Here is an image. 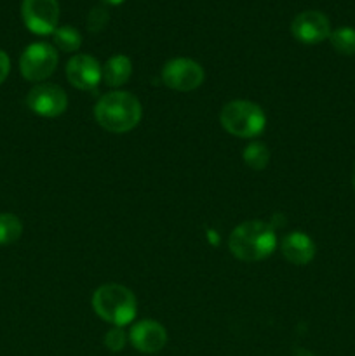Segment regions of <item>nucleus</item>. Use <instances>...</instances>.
<instances>
[{
  "instance_id": "a211bd4d",
  "label": "nucleus",
  "mask_w": 355,
  "mask_h": 356,
  "mask_svg": "<svg viewBox=\"0 0 355 356\" xmlns=\"http://www.w3.org/2000/svg\"><path fill=\"white\" fill-rule=\"evenodd\" d=\"M108 21H110V14L104 7H93L87 14V30L90 33H100L104 30Z\"/></svg>"
},
{
  "instance_id": "f03ea898",
  "label": "nucleus",
  "mask_w": 355,
  "mask_h": 356,
  "mask_svg": "<svg viewBox=\"0 0 355 356\" xmlns=\"http://www.w3.org/2000/svg\"><path fill=\"white\" fill-rule=\"evenodd\" d=\"M277 245V235L270 225L263 221H246L237 226L228 238V249L244 263H256L271 256Z\"/></svg>"
},
{
  "instance_id": "4468645a",
  "label": "nucleus",
  "mask_w": 355,
  "mask_h": 356,
  "mask_svg": "<svg viewBox=\"0 0 355 356\" xmlns=\"http://www.w3.org/2000/svg\"><path fill=\"white\" fill-rule=\"evenodd\" d=\"M242 159L246 165L251 167V169L263 170L268 165V162H270V149H268L265 143L253 141L244 148Z\"/></svg>"
},
{
  "instance_id": "f257e3e1",
  "label": "nucleus",
  "mask_w": 355,
  "mask_h": 356,
  "mask_svg": "<svg viewBox=\"0 0 355 356\" xmlns=\"http://www.w3.org/2000/svg\"><path fill=\"white\" fill-rule=\"evenodd\" d=\"M141 103L125 90H113L97 99L94 106L96 122L108 132L124 134L132 131L141 120Z\"/></svg>"
},
{
  "instance_id": "2eb2a0df",
  "label": "nucleus",
  "mask_w": 355,
  "mask_h": 356,
  "mask_svg": "<svg viewBox=\"0 0 355 356\" xmlns=\"http://www.w3.org/2000/svg\"><path fill=\"white\" fill-rule=\"evenodd\" d=\"M331 45L334 51L340 52L343 56H354L355 54V28L341 26L331 31L329 35Z\"/></svg>"
},
{
  "instance_id": "7ed1b4c3",
  "label": "nucleus",
  "mask_w": 355,
  "mask_h": 356,
  "mask_svg": "<svg viewBox=\"0 0 355 356\" xmlns=\"http://www.w3.org/2000/svg\"><path fill=\"white\" fill-rule=\"evenodd\" d=\"M93 309L104 322L124 327L136 318L138 302L127 287L118 284L101 285L93 296Z\"/></svg>"
},
{
  "instance_id": "f3484780",
  "label": "nucleus",
  "mask_w": 355,
  "mask_h": 356,
  "mask_svg": "<svg viewBox=\"0 0 355 356\" xmlns=\"http://www.w3.org/2000/svg\"><path fill=\"white\" fill-rule=\"evenodd\" d=\"M23 233V225L14 214H0V245H10L17 242Z\"/></svg>"
},
{
  "instance_id": "412c9836",
  "label": "nucleus",
  "mask_w": 355,
  "mask_h": 356,
  "mask_svg": "<svg viewBox=\"0 0 355 356\" xmlns=\"http://www.w3.org/2000/svg\"><path fill=\"white\" fill-rule=\"evenodd\" d=\"M292 356H313V353H310L308 350H301V348H299V350L294 351V355Z\"/></svg>"
},
{
  "instance_id": "1a4fd4ad",
  "label": "nucleus",
  "mask_w": 355,
  "mask_h": 356,
  "mask_svg": "<svg viewBox=\"0 0 355 356\" xmlns=\"http://www.w3.org/2000/svg\"><path fill=\"white\" fill-rule=\"evenodd\" d=\"M66 79L75 89L93 92L103 80V68L89 54H77L66 65Z\"/></svg>"
},
{
  "instance_id": "423d86ee",
  "label": "nucleus",
  "mask_w": 355,
  "mask_h": 356,
  "mask_svg": "<svg viewBox=\"0 0 355 356\" xmlns=\"http://www.w3.org/2000/svg\"><path fill=\"white\" fill-rule=\"evenodd\" d=\"M204 68L197 61L188 58L171 59L162 68V82L173 90L190 92L198 89L204 82Z\"/></svg>"
},
{
  "instance_id": "20e7f679",
  "label": "nucleus",
  "mask_w": 355,
  "mask_h": 356,
  "mask_svg": "<svg viewBox=\"0 0 355 356\" xmlns=\"http://www.w3.org/2000/svg\"><path fill=\"white\" fill-rule=\"evenodd\" d=\"M219 122L228 134L235 138L251 139L260 136L267 125V115L260 104L253 101L237 99L225 104L219 113Z\"/></svg>"
},
{
  "instance_id": "9d476101",
  "label": "nucleus",
  "mask_w": 355,
  "mask_h": 356,
  "mask_svg": "<svg viewBox=\"0 0 355 356\" xmlns=\"http://www.w3.org/2000/svg\"><path fill=\"white\" fill-rule=\"evenodd\" d=\"M291 31L301 44H320L331 35V23L326 14L319 10H305L292 19Z\"/></svg>"
},
{
  "instance_id": "4be33fe9",
  "label": "nucleus",
  "mask_w": 355,
  "mask_h": 356,
  "mask_svg": "<svg viewBox=\"0 0 355 356\" xmlns=\"http://www.w3.org/2000/svg\"><path fill=\"white\" fill-rule=\"evenodd\" d=\"M103 3H106V6H120L124 0H101Z\"/></svg>"
},
{
  "instance_id": "dca6fc26",
  "label": "nucleus",
  "mask_w": 355,
  "mask_h": 356,
  "mask_svg": "<svg viewBox=\"0 0 355 356\" xmlns=\"http://www.w3.org/2000/svg\"><path fill=\"white\" fill-rule=\"evenodd\" d=\"M52 35H54L56 47L63 52H75L82 45V35L73 26L56 28V31Z\"/></svg>"
},
{
  "instance_id": "5701e85b",
  "label": "nucleus",
  "mask_w": 355,
  "mask_h": 356,
  "mask_svg": "<svg viewBox=\"0 0 355 356\" xmlns=\"http://www.w3.org/2000/svg\"><path fill=\"white\" fill-rule=\"evenodd\" d=\"M352 184H354V190H355V167H354V172H352Z\"/></svg>"
},
{
  "instance_id": "6e6552de",
  "label": "nucleus",
  "mask_w": 355,
  "mask_h": 356,
  "mask_svg": "<svg viewBox=\"0 0 355 356\" xmlns=\"http://www.w3.org/2000/svg\"><path fill=\"white\" fill-rule=\"evenodd\" d=\"M26 104L35 115L45 118L59 117L68 108V97L59 86L54 83H37L28 92Z\"/></svg>"
},
{
  "instance_id": "39448f33",
  "label": "nucleus",
  "mask_w": 355,
  "mask_h": 356,
  "mask_svg": "<svg viewBox=\"0 0 355 356\" xmlns=\"http://www.w3.org/2000/svg\"><path fill=\"white\" fill-rule=\"evenodd\" d=\"M58 51L47 42L28 45L19 58L21 75L30 82H42L56 72Z\"/></svg>"
},
{
  "instance_id": "9b49d317",
  "label": "nucleus",
  "mask_w": 355,
  "mask_h": 356,
  "mask_svg": "<svg viewBox=\"0 0 355 356\" xmlns=\"http://www.w3.org/2000/svg\"><path fill=\"white\" fill-rule=\"evenodd\" d=\"M129 341L141 353H159L167 344V330L155 320H141L132 325Z\"/></svg>"
},
{
  "instance_id": "6ab92c4d",
  "label": "nucleus",
  "mask_w": 355,
  "mask_h": 356,
  "mask_svg": "<svg viewBox=\"0 0 355 356\" xmlns=\"http://www.w3.org/2000/svg\"><path fill=\"white\" fill-rule=\"evenodd\" d=\"M129 337L127 334L124 332V329L122 327H113L111 330H108L106 334H104V346L108 348L110 351H113V353H118V351H122L125 348V344H127Z\"/></svg>"
},
{
  "instance_id": "ddd939ff",
  "label": "nucleus",
  "mask_w": 355,
  "mask_h": 356,
  "mask_svg": "<svg viewBox=\"0 0 355 356\" xmlns=\"http://www.w3.org/2000/svg\"><path fill=\"white\" fill-rule=\"evenodd\" d=\"M132 75V63L127 56H111L103 66V80L110 87H120L127 83Z\"/></svg>"
},
{
  "instance_id": "0eeeda50",
  "label": "nucleus",
  "mask_w": 355,
  "mask_h": 356,
  "mask_svg": "<svg viewBox=\"0 0 355 356\" xmlns=\"http://www.w3.org/2000/svg\"><path fill=\"white\" fill-rule=\"evenodd\" d=\"M21 16L28 30L35 35H51L58 28V0H23Z\"/></svg>"
},
{
  "instance_id": "f8f14e48",
  "label": "nucleus",
  "mask_w": 355,
  "mask_h": 356,
  "mask_svg": "<svg viewBox=\"0 0 355 356\" xmlns=\"http://www.w3.org/2000/svg\"><path fill=\"white\" fill-rule=\"evenodd\" d=\"M282 256L296 266H305L315 257V243L306 233L292 232L282 240Z\"/></svg>"
},
{
  "instance_id": "aec40b11",
  "label": "nucleus",
  "mask_w": 355,
  "mask_h": 356,
  "mask_svg": "<svg viewBox=\"0 0 355 356\" xmlns=\"http://www.w3.org/2000/svg\"><path fill=\"white\" fill-rule=\"evenodd\" d=\"M10 72V59L3 51H0V83L7 79Z\"/></svg>"
}]
</instances>
